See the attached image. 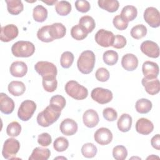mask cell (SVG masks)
<instances>
[{"label":"cell","instance_id":"obj_2","mask_svg":"<svg viewBox=\"0 0 160 160\" xmlns=\"http://www.w3.org/2000/svg\"><path fill=\"white\" fill-rule=\"evenodd\" d=\"M95 60V55L92 51L86 50L82 52L77 61L79 71L84 74H89L93 70Z\"/></svg>","mask_w":160,"mask_h":160},{"label":"cell","instance_id":"obj_25","mask_svg":"<svg viewBox=\"0 0 160 160\" xmlns=\"http://www.w3.org/2000/svg\"><path fill=\"white\" fill-rule=\"evenodd\" d=\"M26 91L24 84L19 81H12L8 84V91L14 96H19Z\"/></svg>","mask_w":160,"mask_h":160},{"label":"cell","instance_id":"obj_11","mask_svg":"<svg viewBox=\"0 0 160 160\" xmlns=\"http://www.w3.org/2000/svg\"><path fill=\"white\" fill-rule=\"evenodd\" d=\"M140 48L142 52L149 58H157L159 56V48L154 41H145L141 43Z\"/></svg>","mask_w":160,"mask_h":160},{"label":"cell","instance_id":"obj_43","mask_svg":"<svg viewBox=\"0 0 160 160\" xmlns=\"http://www.w3.org/2000/svg\"><path fill=\"white\" fill-rule=\"evenodd\" d=\"M114 26L118 30L122 31L126 29L128 26V22L123 19L119 15L116 16L112 20Z\"/></svg>","mask_w":160,"mask_h":160},{"label":"cell","instance_id":"obj_41","mask_svg":"<svg viewBox=\"0 0 160 160\" xmlns=\"http://www.w3.org/2000/svg\"><path fill=\"white\" fill-rule=\"evenodd\" d=\"M68 146L69 141L64 137H59L56 138L53 143V148L58 152H63L66 151Z\"/></svg>","mask_w":160,"mask_h":160},{"label":"cell","instance_id":"obj_37","mask_svg":"<svg viewBox=\"0 0 160 160\" xmlns=\"http://www.w3.org/2000/svg\"><path fill=\"white\" fill-rule=\"evenodd\" d=\"M103 61L108 66H112L118 61V54L113 50H108L103 53Z\"/></svg>","mask_w":160,"mask_h":160},{"label":"cell","instance_id":"obj_26","mask_svg":"<svg viewBox=\"0 0 160 160\" xmlns=\"http://www.w3.org/2000/svg\"><path fill=\"white\" fill-rule=\"evenodd\" d=\"M8 11L12 15H18L21 13L24 9V6L20 0H6Z\"/></svg>","mask_w":160,"mask_h":160},{"label":"cell","instance_id":"obj_10","mask_svg":"<svg viewBox=\"0 0 160 160\" xmlns=\"http://www.w3.org/2000/svg\"><path fill=\"white\" fill-rule=\"evenodd\" d=\"M144 21L152 28H156L160 26V13L154 7L147 8L144 12Z\"/></svg>","mask_w":160,"mask_h":160},{"label":"cell","instance_id":"obj_28","mask_svg":"<svg viewBox=\"0 0 160 160\" xmlns=\"http://www.w3.org/2000/svg\"><path fill=\"white\" fill-rule=\"evenodd\" d=\"M98 3L99 8L109 12H116L119 6V3L117 0H99Z\"/></svg>","mask_w":160,"mask_h":160},{"label":"cell","instance_id":"obj_33","mask_svg":"<svg viewBox=\"0 0 160 160\" xmlns=\"http://www.w3.org/2000/svg\"><path fill=\"white\" fill-rule=\"evenodd\" d=\"M55 10L60 16H67L71 11V4L66 1H58L55 6Z\"/></svg>","mask_w":160,"mask_h":160},{"label":"cell","instance_id":"obj_17","mask_svg":"<svg viewBox=\"0 0 160 160\" xmlns=\"http://www.w3.org/2000/svg\"><path fill=\"white\" fill-rule=\"evenodd\" d=\"M135 128L138 133L142 135H148L152 132L154 125L150 120L142 118L137 121Z\"/></svg>","mask_w":160,"mask_h":160},{"label":"cell","instance_id":"obj_6","mask_svg":"<svg viewBox=\"0 0 160 160\" xmlns=\"http://www.w3.org/2000/svg\"><path fill=\"white\" fill-rule=\"evenodd\" d=\"M20 149L19 142L14 138L7 139L3 145L2 154L6 159H12Z\"/></svg>","mask_w":160,"mask_h":160},{"label":"cell","instance_id":"obj_23","mask_svg":"<svg viewBox=\"0 0 160 160\" xmlns=\"http://www.w3.org/2000/svg\"><path fill=\"white\" fill-rule=\"evenodd\" d=\"M132 118L128 114H122L119 118L117 126L119 130L121 132H126L129 131L132 126Z\"/></svg>","mask_w":160,"mask_h":160},{"label":"cell","instance_id":"obj_7","mask_svg":"<svg viewBox=\"0 0 160 160\" xmlns=\"http://www.w3.org/2000/svg\"><path fill=\"white\" fill-rule=\"evenodd\" d=\"M36 71L42 76L56 77L58 71L56 66L52 62L48 61H39L34 65Z\"/></svg>","mask_w":160,"mask_h":160},{"label":"cell","instance_id":"obj_13","mask_svg":"<svg viewBox=\"0 0 160 160\" xmlns=\"http://www.w3.org/2000/svg\"><path fill=\"white\" fill-rule=\"evenodd\" d=\"M19 31L14 24H8L2 26L1 29L0 39L2 42H9L15 39L18 35Z\"/></svg>","mask_w":160,"mask_h":160},{"label":"cell","instance_id":"obj_50","mask_svg":"<svg viewBox=\"0 0 160 160\" xmlns=\"http://www.w3.org/2000/svg\"><path fill=\"white\" fill-rule=\"evenodd\" d=\"M151 144L154 149L157 150L160 149V136L159 134L154 136L151 138Z\"/></svg>","mask_w":160,"mask_h":160},{"label":"cell","instance_id":"obj_19","mask_svg":"<svg viewBox=\"0 0 160 160\" xmlns=\"http://www.w3.org/2000/svg\"><path fill=\"white\" fill-rule=\"evenodd\" d=\"M14 102L13 100L7 94L0 93V110L5 114H9L14 109Z\"/></svg>","mask_w":160,"mask_h":160},{"label":"cell","instance_id":"obj_24","mask_svg":"<svg viewBox=\"0 0 160 160\" xmlns=\"http://www.w3.org/2000/svg\"><path fill=\"white\" fill-rule=\"evenodd\" d=\"M49 32L54 39H61L65 36L66 28L62 23L56 22L50 25Z\"/></svg>","mask_w":160,"mask_h":160},{"label":"cell","instance_id":"obj_39","mask_svg":"<svg viewBox=\"0 0 160 160\" xmlns=\"http://www.w3.org/2000/svg\"><path fill=\"white\" fill-rule=\"evenodd\" d=\"M74 55L72 52L69 51L64 52L61 54L60 59L61 66L66 69L70 68L74 62Z\"/></svg>","mask_w":160,"mask_h":160},{"label":"cell","instance_id":"obj_46","mask_svg":"<svg viewBox=\"0 0 160 160\" xmlns=\"http://www.w3.org/2000/svg\"><path fill=\"white\" fill-rule=\"evenodd\" d=\"M75 7L79 12H81L82 13L88 12L91 8L89 2L86 0L76 1L75 2Z\"/></svg>","mask_w":160,"mask_h":160},{"label":"cell","instance_id":"obj_12","mask_svg":"<svg viewBox=\"0 0 160 160\" xmlns=\"http://www.w3.org/2000/svg\"><path fill=\"white\" fill-rule=\"evenodd\" d=\"M94 139L95 141L100 145H107L112 141V134L109 129L101 128L95 132Z\"/></svg>","mask_w":160,"mask_h":160},{"label":"cell","instance_id":"obj_9","mask_svg":"<svg viewBox=\"0 0 160 160\" xmlns=\"http://www.w3.org/2000/svg\"><path fill=\"white\" fill-rule=\"evenodd\" d=\"M114 38V35L111 31L103 29H99L95 35V41L97 44L104 48L112 46Z\"/></svg>","mask_w":160,"mask_h":160},{"label":"cell","instance_id":"obj_31","mask_svg":"<svg viewBox=\"0 0 160 160\" xmlns=\"http://www.w3.org/2000/svg\"><path fill=\"white\" fill-rule=\"evenodd\" d=\"M79 24L88 32H91L96 27L94 19L89 16H84L79 21Z\"/></svg>","mask_w":160,"mask_h":160},{"label":"cell","instance_id":"obj_8","mask_svg":"<svg viewBox=\"0 0 160 160\" xmlns=\"http://www.w3.org/2000/svg\"><path fill=\"white\" fill-rule=\"evenodd\" d=\"M92 99L101 104H104L109 102L113 98L112 92L102 88H96L92 89L91 93Z\"/></svg>","mask_w":160,"mask_h":160},{"label":"cell","instance_id":"obj_15","mask_svg":"<svg viewBox=\"0 0 160 160\" xmlns=\"http://www.w3.org/2000/svg\"><path fill=\"white\" fill-rule=\"evenodd\" d=\"M77 122L70 118L64 119L60 124L59 129L61 132L65 136H72L78 131Z\"/></svg>","mask_w":160,"mask_h":160},{"label":"cell","instance_id":"obj_47","mask_svg":"<svg viewBox=\"0 0 160 160\" xmlns=\"http://www.w3.org/2000/svg\"><path fill=\"white\" fill-rule=\"evenodd\" d=\"M49 103L51 104H53L55 105L59 108H60L61 109H62L65 106H66V99L65 98L61 96V95H55L53 96L52 97H51Z\"/></svg>","mask_w":160,"mask_h":160},{"label":"cell","instance_id":"obj_4","mask_svg":"<svg viewBox=\"0 0 160 160\" xmlns=\"http://www.w3.org/2000/svg\"><path fill=\"white\" fill-rule=\"evenodd\" d=\"M64 89L68 95L76 100L84 99L88 95L87 88L74 80L68 81L66 84Z\"/></svg>","mask_w":160,"mask_h":160},{"label":"cell","instance_id":"obj_29","mask_svg":"<svg viewBox=\"0 0 160 160\" xmlns=\"http://www.w3.org/2000/svg\"><path fill=\"white\" fill-rule=\"evenodd\" d=\"M152 106V104L151 101L145 98L138 99L135 104L136 111L140 114H146L149 112L151 111Z\"/></svg>","mask_w":160,"mask_h":160},{"label":"cell","instance_id":"obj_42","mask_svg":"<svg viewBox=\"0 0 160 160\" xmlns=\"http://www.w3.org/2000/svg\"><path fill=\"white\" fill-rule=\"evenodd\" d=\"M112 156L116 160H124L128 156V151L125 146L118 145L112 149Z\"/></svg>","mask_w":160,"mask_h":160},{"label":"cell","instance_id":"obj_49","mask_svg":"<svg viewBox=\"0 0 160 160\" xmlns=\"http://www.w3.org/2000/svg\"><path fill=\"white\" fill-rule=\"evenodd\" d=\"M126 45V38L119 34H117L114 36V42L112 44V47L116 49H122Z\"/></svg>","mask_w":160,"mask_h":160},{"label":"cell","instance_id":"obj_32","mask_svg":"<svg viewBox=\"0 0 160 160\" xmlns=\"http://www.w3.org/2000/svg\"><path fill=\"white\" fill-rule=\"evenodd\" d=\"M42 86L47 92H54L58 86V81L54 76H46L42 78Z\"/></svg>","mask_w":160,"mask_h":160},{"label":"cell","instance_id":"obj_35","mask_svg":"<svg viewBox=\"0 0 160 160\" xmlns=\"http://www.w3.org/2000/svg\"><path fill=\"white\" fill-rule=\"evenodd\" d=\"M49 28L50 25L44 26L38 30L37 32V37L40 41L44 42H49L54 40L51 36Z\"/></svg>","mask_w":160,"mask_h":160},{"label":"cell","instance_id":"obj_18","mask_svg":"<svg viewBox=\"0 0 160 160\" xmlns=\"http://www.w3.org/2000/svg\"><path fill=\"white\" fill-rule=\"evenodd\" d=\"M145 91L150 95H155L160 91V83L158 79H146L143 78L141 81Z\"/></svg>","mask_w":160,"mask_h":160},{"label":"cell","instance_id":"obj_1","mask_svg":"<svg viewBox=\"0 0 160 160\" xmlns=\"http://www.w3.org/2000/svg\"><path fill=\"white\" fill-rule=\"evenodd\" d=\"M61 110L60 108L49 104L48 106L38 114V124L42 127H49L58 119L61 116Z\"/></svg>","mask_w":160,"mask_h":160},{"label":"cell","instance_id":"obj_14","mask_svg":"<svg viewBox=\"0 0 160 160\" xmlns=\"http://www.w3.org/2000/svg\"><path fill=\"white\" fill-rule=\"evenodd\" d=\"M142 71L145 78L156 79L159 74V66L154 62L147 61L143 63Z\"/></svg>","mask_w":160,"mask_h":160},{"label":"cell","instance_id":"obj_51","mask_svg":"<svg viewBox=\"0 0 160 160\" xmlns=\"http://www.w3.org/2000/svg\"><path fill=\"white\" fill-rule=\"evenodd\" d=\"M43 2H44L45 4H48V6H52L53 4H54L55 3L58 2L57 0H53V1H42Z\"/></svg>","mask_w":160,"mask_h":160},{"label":"cell","instance_id":"obj_36","mask_svg":"<svg viewBox=\"0 0 160 160\" xmlns=\"http://www.w3.org/2000/svg\"><path fill=\"white\" fill-rule=\"evenodd\" d=\"M71 36L76 40L81 41L85 39L88 33L79 24L74 26L71 30Z\"/></svg>","mask_w":160,"mask_h":160},{"label":"cell","instance_id":"obj_34","mask_svg":"<svg viewBox=\"0 0 160 160\" xmlns=\"http://www.w3.org/2000/svg\"><path fill=\"white\" fill-rule=\"evenodd\" d=\"M98 152L96 146L91 143L88 142L84 144L81 148V153L82 156L86 158H94Z\"/></svg>","mask_w":160,"mask_h":160},{"label":"cell","instance_id":"obj_3","mask_svg":"<svg viewBox=\"0 0 160 160\" xmlns=\"http://www.w3.org/2000/svg\"><path fill=\"white\" fill-rule=\"evenodd\" d=\"M35 51V46L30 41H19L11 47L12 54L18 58H28L31 56Z\"/></svg>","mask_w":160,"mask_h":160},{"label":"cell","instance_id":"obj_44","mask_svg":"<svg viewBox=\"0 0 160 160\" xmlns=\"http://www.w3.org/2000/svg\"><path fill=\"white\" fill-rule=\"evenodd\" d=\"M104 118L108 121H114L118 118L117 111L112 108H106L102 111Z\"/></svg>","mask_w":160,"mask_h":160},{"label":"cell","instance_id":"obj_38","mask_svg":"<svg viewBox=\"0 0 160 160\" xmlns=\"http://www.w3.org/2000/svg\"><path fill=\"white\" fill-rule=\"evenodd\" d=\"M147 34V28L143 24L134 26L131 30V36L136 39H140L144 38Z\"/></svg>","mask_w":160,"mask_h":160},{"label":"cell","instance_id":"obj_16","mask_svg":"<svg viewBox=\"0 0 160 160\" xmlns=\"http://www.w3.org/2000/svg\"><path fill=\"white\" fill-rule=\"evenodd\" d=\"M84 124L89 128L96 126L99 121V118L98 112L92 109L86 110L82 116Z\"/></svg>","mask_w":160,"mask_h":160},{"label":"cell","instance_id":"obj_5","mask_svg":"<svg viewBox=\"0 0 160 160\" xmlns=\"http://www.w3.org/2000/svg\"><path fill=\"white\" fill-rule=\"evenodd\" d=\"M36 109V103L31 100H25L22 101L18 109V116L23 121H27L29 120Z\"/></svg>","mask_w":160,"mask_h":160},{"label":"cell","instance_id":"obj_22","mask_svg":"<svg viewBox=\"0 0 160 160\" xmlns=\"http://www.w3.org/2000/svg\"><path fill=\"white\" fill-rule=\"evenodd\" d=\"M51 155V151L48 148L36 147L29 158V160H47Z\"/></svg>","mask_w":160,"mask_h":160},{"label":"cell","instance_id":"obj_21","mask_svg":"<svg viewBox=\"0 0 160 160\" xmlns=\"http://www.w3.org/2000/svg\"><path fill=\"white\" fill-rule=\"evenodd\" d=\"M9 71L12 76L22 78L26 74L28 66L26 64L22 61H15L11 64Z\"/></svg>","mask_w":160,"mask_h":160},{"label":"cell","instance_id":"obj_20","mask_svg":"<svg viewBox=\"0 0 160 160\" xmlns=\"http://www.w3.org/2000/svg\"><path fill=\"white\" fill-rule=\"evenodd\" d=\"M121 65L125 70L132 71L137 68L138 66V59L134 54L128 53L122 56Z\"/></svg>","mask_w":160,"mask_h":160},{"label":"cell","instance_id":"obj_30","mask_svg":"<svg viewBox=\"0 0 160 160\" xmlns=\"http://www.w3.org/2000/svg\"><path fill=\"white\" fill-rule=\"evenodd\" d=\"M32 16L35 21L42 22L48 18V10L42 5H38L33 9Z\"/></svg>","mask_w":160,"mask_h":160},{"label":"cell","instance_id":"obj_48","mask_svg":"<svg viewBox=\"0 0 160 160\" xmlns=\"http://www.w3.org/2000/svg\"><path fill=\"white\" fill-rule=\"evenodd\" d=\"M51 142V136L48 132H43L38 136V142L42 146H48Z\"/></svg>","mask_w":160,"mask_h":160},{"label":"cell","instance_id":"obj_27","mask_svg":"<svg viewBox=\"0 0 160 160\" xmlns=\"http://www.w3.org/2000/svg\"><path fill=\"white\" fill-rule=\"evenodd\" d=\"M138 15L137 8L131 5L124 6L121 12L120 16L121 18L129 22V21H133Z\"/></svg>","mask_w":160,"mask_h":160},{"label":"cell","instance_id":"obj_45","mask_svg":"<svg viewBox=\"0 0 160 160\" xmlns=\"http://www.w3.org/2000/svg\"><path fill=\"white\" fill-rule=\"evenodd\" d=\"M95 76L98 81L106 82L109 78V72L107 69L104 68H100L96 71Z\"/></svg>","mask_w":160,"mask_h":160},{"label":"cell","instance_id":"obj_40","mask_svg":"<svg viewBox=\"0 0 160 160\" xmlns=\"http://www.w3.org/2000/svg\"><path fill=\"white\" fill-rule=\"evenodd\" d=\"M21 131V126L17 121H13L9 123L6 128V133L9 136L17 137Z\"/></svg>","mask_w":160,"mask_h":160}]
</instances>
